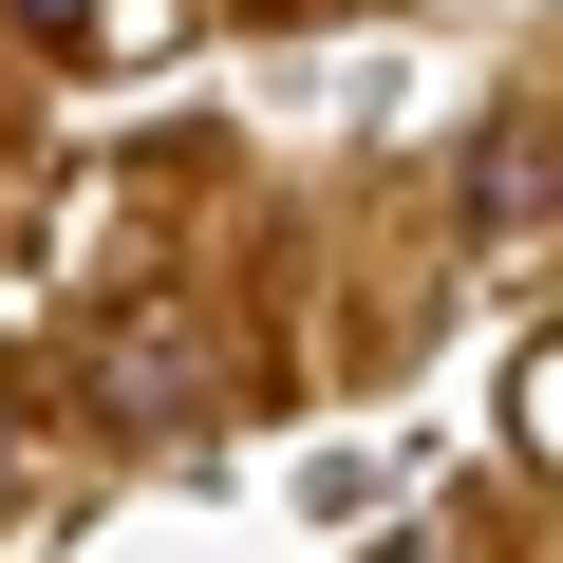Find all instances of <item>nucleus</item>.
Listing matches in <instances>:
<instances>
[{
    "label": "nucleus",
    "instance_id": "3",
    "mask_svg": "<svg viewBox=\"0 0 563 563\" xmlns=\"http://www.w3.org/2000/svg\"><path fill=\"white\" fill-rule=\"evenodd\" d=\"M0 20H38V38H95V20H113V0H0Z\"/></svg>",
    "mask_w": 563,
    "mask_h": 563
},
{
    "label": "nucleus",
    "instance_id": "4",
    "mask_svg": "<svg viewBox=\"0 0 563 563\" xmlns=\"http://www.w3.org/2000/svg\"><path fill=\"white\" fill-rule=\"evenodd\" d=\"M0 488H20V432H0Z\"/></svg>",
    "mask_w": 563,
    "mask_h": 563
},
{
    "label": "nucleus",
    "instance_id": "1",
    "mask_svg": "<svg viewBox=\"0 0 563 563\" xmlns=\"http://www.w3.org/2000/svg\"><path fill=\"white\" fill-rule=\"evenodd\" d=\"M188 376H207V357H188L169 320H132V339H113V395H132V413H188Z\"/></svg>",
    "mask_w": 563,
    "mask_h": 563
},
{
    "label": "nucleus",
    "instance_id": "2",
    "mask_svg": "<svg viewBox=\"0 0 563 563\" xmlns=\"http://www.w3.org/2000/svg\"><path fill=\"white\" fill-rule=\"evenodd\" d=\"M526 188H544V132H526V113H507V132H488V169H470V207H488V225H507V207H526Z\"/></svg>",
    "mask_w": 563,
    "mask_h": 563
}]
</instances>
